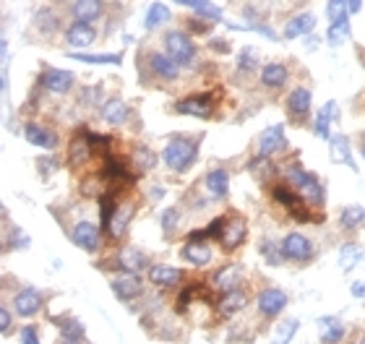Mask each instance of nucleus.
<instances>
[{
	"label": "nucleus",
	"mask_w": 365,
	"mask_h": 344,
	"mask_svg": "<svg viewBox=\"0 0 365 344\" xmlns=\"http://www.w3.org/2000/svg\"><path fill=\"white\" fill-rule=\"evenodd\" d=\"M196 154H198V141L172 138L167 144V149H165V164L172 172H182L196 162Z\"/></svg>",
	"instance_id": "1"
},
{
	"label": "nucleus",
	"mask_w": 365,
	"mask_h": 344,
	"mask_svg": "<svg viewBox=\"0 0 365 344\" xmlns=\"http://www.w3.org/2000/svg\"><path fill=\"white\" fill-rule=\"evenodd\" d=\"M287 180L300 191V196L313 204V206H321L324 204V188L318 186V180L313 177L308 170H300V167H287Z\"/></svg>",
	"instance_id": "2"
},
{
	"label": "nucleus",
	"mask_w": 365,
	"mask_h": 344,
	"mask_svg": "<svg viewBox=\"0 0 365 344\" xmlns=\"http://www.w3.org/2000/svg\"><path fill=\"white\" fill-rule=\"evenodd\" d=\"M165 50H167L169 58H172V60H178L180 66H188V63L196 58L193 40H191L185 32H178V29L165 34Z\"/></svg>",
	"instance_id": "3"
},
{
	"label": "nucleus",
	"mask_w": 365,
	"mask_h": 344,
	"mask_svg": "<svg viewBox=\"0 0 365 344\" xmlns=\"http://www.w3.org/2000/svg\"><path fill=\"white\" fill-rule=\"evenodd\" d=\"M282 256L290 261H308L313 256V243L300 232H290L282 240Z\"/></svg>",
	"instance_id": "4"
},
{
	"label": "nucleus",
	"mask_w": 365,
	"mask_h": 344,
	"mask_svg": "<svg viewBox=\"0 0 365 344\" xmlns=\"http://www.w3.org/2000/svg\"><path fill=\"white\" fill-rule=\"evenodd\" d=\"M71 238L76 243L78 248H84V251H99V245H102V230L99 227H94L91 222H78L73 227V232H71Z\"/></svg>",
	"instance_id": "5"
},
{
	"label": "nucleus",
	"mask_w": 365,
	"mask_h": 344,
	"mask_svg": "<svg viewBox=\"0 0 365 344\" xmlns=\"http://www.w3.org/2000/svg\"><path fill=\"white\" fill-rule=\"evenodd\" d=\"M248 238V225L243 217H235V219H230L227 225H224V230H222L220 235V243L224 251H235V248H240L243 243H246Z\"/></svg>",
	"instance_id": "6"
},
{
	"label": "nucleus",
	"mask_w": 365,
	"mask_h": 344,
	"mask_svg": "<svg viewBox=\"0 0 365 344\" xmlns=\"http://www.w3.org/2000/svg\"><path fill=\"white\" fill-rule=\"evenodd\" d=\"M287 149V138H285V128L282 125H272L259 136V154L261 157H272Z\"/></svg>",
	"instance_id": "7"
},
{
	"label": "nucleus",
	"mask_w": 365,
	"mask_h": 344,
	"mask_svg": "<svg viewBox=\"0 0 365 344\" xmlns=\"http://www.w3.org/2000/svg\"><path fill=\"white\" fill-rule=\"evenodd\" d=\"M272 193H274V199L279 201L282 206H287V209L292 212V217H295V219H300V222H308V219H311V214H305V206H303V201H305V199H303V196H298L295 191H290L287 186H276Z\"/></svg>",
	"instance_id": "8"
},
{
	"label": "nucleus",
	"mask_w": 365,
	"mask_h": 344,
	"mask_svg": "<svg viewBox=\"0 0 365 344\" xmlns=\"http://www.w3.org/2000/svg\"><path fill=\"white\" fill-rule=\"evenodd\" d=\"M39 308H42V295H39L34 287H26V290H21L13 297V310H16L19 316H24V318L37 316Z\"/></svg>",
	"instance_id": "9"
},
{
	"label": "nucleus",
	"mask_w": 365,
	"mask_h": 344,
	"mask_svg": "<svg viewBox=\"0 0 365 344\" xmlns=\"http://www.w3.org/2000/svg\"><path fill=\"white\" fill-rule=\"evenodd\" d=\"M110 284H113V292L120 300H133V297L141 295V279H139V274H130V271H123Z\"/></svg>",
	"instance_id": "10"
},
{
	"label": "nucleus",
	"mask_w": 365,
	"mask_h": 344,
	"mask_svg": "<svg viewBox=\"0 0 365 344\" xmlns=\"http://www.w3.org/2000/svg\"><path fill=\"white\" fill-rule=\"evenodd\" d=\"M175 110L180 115H193V118H209L211 115V99L204 97V94H196V97H185L180 99Z\"/></svg>",
	"instance_id": "11"
},
{
	"label": "nucleus",
	"mask_w": 365,
	"mask_h": 344,
	"mask_svg": "<svg viewBox=\"0 0 365 344\" xmlns=\"http://www.w3.org/2000/svg\"><path fill=\"white\" fill-rule=\"evenodd\" d=\"M149 66H152V71H154L159 79L165 81H172L180 76V63L178 60H172L167 53H152L149 55Z\"/></svg>",
	"instance_id": "12"
},
{
	"label": "nucleus",
	"mask_w": 365,
	"mask_h": 344,
	"mask_svg": "<svg viewBox=\"0 0 365 344\" xmlns=\"http://www.w3.org/2000/svg\"><path fill=\"white\" fill-rule=\"evenodd\" d=\"M42 86L52 94H65L73 86V73H71V71L50 68V71H45V76H42Z\"/></svg>",
	"instance_id": "13"
},
{
	"label": "nucleus",
	"mask_w": 365,
	"mask_h": 344,
	"mask_svg": "<svg viewBox=\"0 0 365 344\" xmlns=\"http://www.w3.org/2000/svg\"><path fill=\"white\" fill-rule=\"evenodd\" d=\"M311 102H313L311 89L298 86V89H292L290 97H287V110H290V115H295V118H305V115L311 112Z\"/></svg>",
	"instance_id": "14"
},
{
	"label": "nucleus",
	"mask_w": 365,
	"mask_h": 344,
	"mask_svg": "<svg viewBox=\"0 0 365 344\" xmlns=\"http://www.w3.org/2000/svg\"><path fill=\"white\" fill-rule=\"evenodd\" d=\"M24 136L26 141L32 146H37V149H55L58 146V136L47 131L45 125H37V123H29L24 128Z\"/></svg>",
	"instance_id": "15"
},
{
	"label": "nucleus",
	"mask_w": 365,
	"mask_h": 344,
	"mask_svg": "<svg viewBox=\"0 0 365 344\" xmlns=\"http://www.w3.org/2000/svg\"><path fill=\"white\" fill-rule=\"evenodd\" d=\"M287 305V295L282 290H263L259 295V310L263 316H276Z\"/></svg>",
	"instance_id": "16"
},
{
	"label": "nucleus",
	"mask_w": 365,
	"mask_h": 344,
	"mask_svg": "<svg viewBox=\"0 0 365 344\" xmlns=\"http://www.w3.org/2000/svg\"><path fill=\"white\" fill-rule=\"evenodd\" d=\"M180 256L193 266H207L211 261V248H209L204 240H188L185 248L180 251Z\"/></svg>",
	"instance_id": "17"
},
{
	"label": "nucleus",
	"mask_w": 365,
	"mask_h": 344,
	"mask_svg": "<svg viewBox=\"0 0 365 344\" xmlns=\"http://www.w3.org/2000/svg\"><path fill=\"white\" fill-rule=\"evenodd\" d=\"M102 0H73L71 3V14L76 21H97L102 16Z\"/></svg>",
	"instance_id": "18"
},
{
	"label": "nucleus",
	"mask_w": 365,
	"mask_h": 344,
	"mask_svg": "<svg viewBox=\"0 0 365 344\" xmlns=\"http://www.w3.org/2000/svg\"><path fill=\"white\" fill-rule=\"evenodd\" d=\"M94 37H97V32L86 21H76V24H71V29L65 32V42L71 47H89L91 42H94Z\"/></svg>",
	"instance_id": "19"
},
{
	"label": "nucleus",
	"mask_w": 365,
	"mask_h": 344,
	"mask_svg": "<svg viewBox=\"0 0 365 344\" xmlns=\"http://www.w3.org/2000/svg\"><path fill=\"white\" fill-rule=\"evenodd\" d=\"M89 133L84 131L81 136H76L73 141H71V149H68V159H71V164L73 167H81V164H86L91 159V144H89Z\"/></svg>",
	"instance_id": "20"
},
{
	"label": "nucleus",
	"mask_w": 365,
	"mask_h": 344,
	"mask_svg": "<svg viewBox=\"0 0 365 344\" xmlns=\"http://www.w3.org/2000/svg\"><path fill=\"white\" fill-rule=\"evenodd\" d=\"M240 282H243V266H224V269H220L217 274H214V284H217V290L222 292H230L235 290V287H240Z\"/></svg>",
	"instance_id": "21"
},
{
	"label": "nucleus",
	"mask_w": 365,
	"mask_h": 344,
	"mask_svg": "<svg viewBox=\"0 0 365 344\" xmlns=\"http://www.w3.org/2000/svg\"><path fill=\"white\" fill-rule=\"evenodd\" d=\"M182 277L180 269H175V266H167V264H156L149 269V279L154 282L156 287H172V284H178Z\"/></svg>",
	"instance_id": "22"
},
{
	"label": "nucleus",
	"mask_w": 365,
	"mask_h": 344,
	"mask_svg": "<svg viewBox=\"0 0 365 344\" xmlns=\"http://www.w3.org/2000/svg\"><path fill=\"white\" fill-rule=\"evenodd\" d=\"M130 110L128 105L123 102V99H117V97H113V99H107L102 107V118L110 123V125H123L126 120H128Z\"/></svg>",
	"instance_id": "23"
},
{
	"label": "nucleus",
	"mask_w": 365,
	"mask_h": 344,
	"mask_svg": "<svg viewBox=\"0 0 365 344\" xmlns=\"http://www.w3.org/2000/svg\"><path fill=\"white\" fill-rule=\"evenodd\" d=\"M316 29V16L313 14H300L292 21H287L285 27V37L287 40H295V37H305Z\"/></svg>",
	"instance_id": "24"
},
{
	"label": "nucleus",
	"mask_w": 365,
	"mask_h": 344,
	"mask_svg": "<svg viewBox=\"0 0 365 344\" xmlns=\"http://www.w3.org/2000/svg\"><path fill=\"white\" fill-rule=\"evenodd\" d=\"M287 68L282 63H266V66L261 68V81H263V86H269V89H282L287 84Z\"/></svg>",
	"instance_id": "25"
},
{
	"label": "nucleus",
	"mask_w": 365,
	"mask_h": 344,
	"mask_svg": "<svg viewBox=\"0 0 365 344\" xmlns=\"http://www.w3.org/2000/svg\"><path fill=\"white\" fill-rule=\"evenodd\" d=\"M117 266L123 271H130V274H141L146 269V256L141 251H133V248H126V251L117 253Z\"/></svg>",
	"instance_id": "26"
},
{
	"label": "nucleus",
	"mask_w": 365,
	"mask_h": 344,
	"mask_svg": "<svg viewBox=\"0 0 365 344\" xmlns=\"http://www.w3.org/2000/svg\"><path fill=\"white\" fill-rule=\"evenodd\" d=\"M130 219H133V204H123V206H117L115 214H113V219H110V235L113 238H120V235H126V230H128Z\"/></svg>",
	"instance_id": "27"
},
{
	"label": "nucleus",
	"mask_w": 365,
	"mask_h": 344,
	"mask_svg": "<svg viewBox=\"0 0 365 344\" xmlns=\"http://www.w3.org/2000/svg\"><path fill=\"white\" fill-rule=\"evenodd\" d=\"M227 188H230V175L227 170H211L207 175V191L214 196V199H222V196H227Z\"/></svg>",
	"instance_id": "28"
},
{
	"label": "nucleus",
	"mask_w": 365,
	"mask_h": 344,
	"mask_svg": "<svg viewBox=\"0 0 365 344\" xmlns=\"http://www.w3.org/2000/svg\"><path fill=\"white\" fill-rule=\"evenodd\" d=\"M246 305H248V295L240 290V287L224 292V295H222V300H220L222 313H237V310H243Z\"/></svg>",
	"instance_id": "29"
},
{
	"label": "nucleus",
	"mask_w": 365,
	"mask_h": 344,
	"mask_svg": "<svg viewBox=\"0 0 365 344\" xmlns=\"http://www.w3.org/2000/svg\"><path fill=\"white\" fill-rule=\"evenodd\" d=\"M329 144H331V159L334 162H347L352 170H355V162H352V154H350V141L344 136H331Z\"/></svg>",
	"instance_id": "30"
},
{
	"label": "nucleus",
	"mask_w": 365,
	"mask_h": 344,
	"mask_svg": "<svg viewBox=\"0 0 365 344\" xmlns=\"http://www.w3.org/2000/svg\"><path fill=\"white\" fill-rule=\"evenodd\" d=\"M360 258H363L360 245H355V243H344V245H342V251H339V266H342L344 271L355 269V266L360 264Z\"/></svg>",
	"instance_id": "31"
},
{
	"label": "nucleus",
	"mask_w": 365,
	"mask_h": 344,
	"mask_svg": "<svg viewBox=\"0 0 365 344\" xmlns=\"http://www.w3.org/2000/svg\"><path fill=\"white\" fill-rule=\"evenodd\" d=\"M321 323V329H324V334H321V339H324V344H337L342 336H344V326L339 323L337 318H321L318 321Z\"/></svg>",
	"instance_id": "32"
},
{
	"label": "nucleus",
	"mask_w": 365,
	"mask_h": 344,
	"mask_svg": "<svg viewBox=\"0 0 365 344\" xmlns=\"http://www.w3.org/2000/svg\"><path fill=\"white\" fill-rule=\"evenodd\" d=\"M169 19V8L165 3H152L149 11H146V19H143V27L146 29H156L159 24H165Z\"/></svg>",
	"instance_id": "33"
},
{
	"label": "nucleus",
	"mask_w": 365,
	"mask_h": 344,
	"mask_svg": "<svg viewBox=\"0 0 365 344\" xmlns=\"http://www.w3.org/2000/svg\"><path fill=\"white\" fill-rule=\"evenodd\" d=\"M350 37V19H342V21H331L329 24V32H326V40L329 45H342V42Z\"/></svg>",
	"instance_id": "34"
},
{
	"label": "nucleus",
	"mask_w": 365,
	"mask_h": 344,
	"mask_svg": "<svg viewBox=\"0 0 365 344\" xmlns=\"http://www.w3.org/2000/svg\"><path fill=\"white\" fill-rule=\"evenodd\" d=\"M334 102H329V105H324V110L318 112V120H316V136L318 138H331L329 136V125H331V120H334Z\"/></svg>",
	"instance_id": "35"
},
{
	"label": "nucleus",
	"mask_w": 365,
	"mask_h": 344,
	"mask_svg": "<svg viewBox=\"0 0 365 344\" xmlns=\"http://www.w3.org/2000/svg\"><path fill=\"white\" fill-rule=\"evenodd\" d=\"M102 177H107V180H126V177H128L126 164L117 162L115 157H107L104 159V167H102Z\"/></svg>",
	"instance_id": "36"
},
{
	"label": "nucleus",
	"mask_w": 365,
	"mask_h": 344,
	"mask_svg": "<svg viewBox=\"0 0 365 344\" xmlns=\"http://www.w3.org/2000/svg\"><path fill=\"white\" fill-rule=\"evenodd\" d=\"M73 60L78 63H97V66H117L120 55H86V53H71Z\"/></svg>",
	"instance_id": "37"
},
{
	"label": "nucleus",
	"mask_w": 365,
	"mask_h": 344,
	"mask_svg": "<svg viewBox=\"0 0 365 344\" xmlns=\"http://www.w3.org/2000/svg\"><path fill=\"white\" fill-rule=\"evenodd\" d=\"M339 222H342V227H357V225H363V222H365V209H363V206H357V204H352V206H347V209L342 212Z\"/></svg>",
	"instance_id": "38"
},
{
	"label": "nucleus",
	"mask_w": 365,
	"mask_h": 344,
	"mask_svg": "<svg viewBox=\"0 0 365 344\" xmlns=\"http://www.w3.org/2000/svg\"><path fill=\"white\" fill-rule=\"evenodd\" d=\"M133 164H136V170H141V172L152 170V167H154V154H152L146 146H139V149L133 151Z\"/></svg>",
	"instance_id": "39"
},
{
	"label": "nucleus",
	"mask_w": 365,
	"mask_h": 344,
	"mask_svg": "<svg viewBox=\"0 0 365 344\" xmlns=\"http://www.w3.org/2000/svg\"><path fill=\"white\" fill-rule=\"evenodd\" d=\"M196 14H198V19H204V21H220L222 19V11L211 3V0H201V3L196 5Z\"/></svg>",
	"instance_id": "40"
},
{
	"label": "nucleus",
	"mask_w": 365,
	"mask_h": 344,
	"mask_svg": "<svg viewBox=\"0 0 365 344\" xmlns=\"http://www.w3.org/2000/svg\"><path fill=\"white\" fill-rule=\"evenodd\" d=\"M347 0H329L326 3V16H329V21H342V19H347Z\"/></svg>",
	"instance_id": "41"
},
{
	"label": "nucleus",
	"mask_w": 365,
	"mask_h": 344,
	"mask_svg": "<svg viewBox=\"0 0 365 344\" xmlns=\"http://www.w3.org/2000/svg\"><path fill=\"white\" fill-rule=\"evenodd\" d=\"M201 292H207L201 284H191V287H185V290L178 295V310H188V305L193 303Z\"/></svg>",
	"instance_id": "42"
},
{
	"label": "nucleus",
	"mask_w": 365,
	"mask_h": 344,
	"mask_svg": "<svg viewBox=\"0 0 365 344\" xmlns=\"http://www.w3.org/2000/svg\"><path fill=\"white\" fill-rule=\"evenodd\" d=\"M60 329H63L65 339H81L84 336V326L78 323L76 318H63L60 321Z\"/></svg>",
	"instance_id": "43"
},
{
	"label": "nucleus",
	"mask_w": 365,
	"mask_h": 344,
	"mask_svg": "<svg viewBox=\"0 0 365 344\" xmlns=\"http://www.w3.org/2000/svg\"><path fill=\"white\" fill-rule=\"evenodd\" d=\"M34 21H37V29L42 32V34H52V32L58 29V19H55L50 11H39Z\"/></svg>",
	"instance_id": "44"
},
{
	"label": "nucleus",
	"mask_w": 365,
	"mask_h": 344,
	"mask_svg": "<svg viewBox=\"0 0 365 344\" xmlns=\"http://www.w3.org/2000/svg\"><path fill=\"white\" fill-rule=\"evenodd\" d=\"M99 209H102V227L107 230L110 227V219H113V214H115V201L113 196H99Z\"/></svg>",
	"instance_id": "45"
},
{
	"label": "nucleus",
	"mask_w": 365,
	"mask_h": 344,
	"mask_svg": "<svg viewBox=\"0 0 365 344\" xmlns=\"http://www.w3.org/2000/svg\"><path fill=\"white\" fill-rule=\"evenodd\" d=\"M298 331V321H287V323H282L279 326V331H276V339H274V344H287L290 339H292V334Z\"/></svg>",
	"instance_id": "46"
},
{
	"label": "nucleus",
	"mask_w": 365,
	"mask_h": 344,
	"mask_svg": "<svg viewBox=\"0 0 365 344\" xmlns=\"http://www.w3.org/2000/svg\"><path fill=\"white\" fill-rule=\"evenodd\" d=\"M261 253H263V258H266V264H282V258L285 256H276V245H274L272 240H266V243H261Z\"/></svg>",
	"instance_id": "47"
},
{
	"label": "nucleus",
	"mask_w": 365,
	"mask_h": 344,
	"mask_svg": "<svg viewBox=\"0 0 365 344\" xmlns=\"http://www.w3.org/2000/svg\"><path fill=\"white\" fill-rule=\"evenodd\" d=\"M253 66H256V53L248 47V50L240 53V68H243V71H250Z\"/></svg>",
	"instance_id": "48"
},
{
	"label": "nucleus",
	"mask_w": 365,
	"mask_h": 344,
	"mask_svg": "<svg viewBox=\"0 0 365 344\" xmlns=\"http://www.w3.org/2000/svg\"><path fill=\"white\" fill-rule=\"evenodd\" d=\"M224 225H227V222H224V219L220 217V219H214V222H211V225L204 230V235H207V238H217V235H222Z\"/></svg>",
	"instance_id": "49"
},
{
	"label": "nucleus",
	"mask_w": 365,
	"mask_h": 344,
	"mask_svg": "<svg viewBox=\"0 0 365 344\" xmlns=\"http://www.w3.org/2000/svg\"><path fill=\"white\" fill-rule=\"evenodd\" d=\"M21 344H42L39 342V334L34 326H26L24 331H21Z\"/></svg>",
	"instance_id": "50"
},
{
	"label": "nucleus",
	"mask_w": 365,
	"mask_h": 344,
	"mask_svg": "<svg viewBox=\"0 0 365 344\" xmlns=\"http://www.w3.org/2000/svg\"><path fill=\"white\" fill-rule=\"evenodd\" d=\"M175 219H178V209H167L165 217H162V227H165V230H172V227H175Z\"/></svg>",
	"instance_id": "51"
},
{
	"label": "nucleus",
	"mask_w": 365,
	"mask_h": 344,
	"mask_svg": "<svg viewBox=\"0 0 365 344\" xmlns=\"http://www.w3.org/2000/svg\"><path fill=\"white\" fill-rule=\"evenodd\" d=\"M0 329L3 331L11 329V313H8V308H3V310H0Z\"/></svg>",
	"instance_id": "52"
},
{
	"label": "nucleus",
	"mask_w": 365,
	"mask_h": 344,
	"mask_svg": "<svg viewBox=\"0 0 365 344\" xmlns=\"http://www.w3.org/2000/svg\"><path fill=\"white\" fill-rule=\"evenodd\" d=\"M211 50H217V53H230V42H227V40H214V42H211Z\"/></svg>",
	"instance_id": "53"
},
{
	"label": "nucleus",
	"mask_w": 365,
	"mask_h": 344,
	"mask_svg": "<svg viewBox=\"0 0 365 344\" xmlns=\"http://www.w3.org/2000/svg\"><path fill=\"white\" fill-rule=\"evenodd\" d=\"M188 24H191V29H193V32H204V34H207L209 29H211V24H207V21L201 24L198 19H193V21H188Z\"/></svg>",
	"instance_id": "54"
},
{
	"label": "nucleus",
	"mask_w": 365,
	"mask_h": 344,
	"mask_svg": "<svg viewBox=\"0 0 365 344\" xmlns=\"http://www.w3.org/2000/svg\"><path fill=\"white\" fill-rule=\"evenodd\" d=\"M360 8H363V0H347V11L350 14H357Z\"/></svg>",
	"instance_id": "55"
},
{
	"label": "nucleus",
	"mask_w": 365,
	"mask_h": 344,
	"mask_svg": "<svg viewBox=\"0 0 365 344\" xmlns=\"http://www.w3.org/2000/svg\"><path fill=\"white\" fill-rule=\"evenodd\" d=\"M352 295H355V297H363V295H365V284H363V282H355V284H352Z\"/></svg>",
	"instance_id": "56"
},
{
	"label": "nucleus",
	"mask_w": 365,
	"mask_h": 344,
	"mask_svg": "<svg viewBox=\"0 0 365 344\" xmlns=\"http://www.w3.org/2000/svg\"><path fill=\"white\" fill-rule=\"evenodd\" d=\"M175 3H178V5H185V8H196L201 0H175Z\"/></svg>",
	"instance_id": "57"
},
{
	"label": "nucleus",
	"mask_w": 365,
	"mask_h": 344,
	"mask_svg": "<svg viewBox=\"0 0 365 344\" xmlns=\"http://www.w3.org/2000/svg\"><path fill=\"white\" fill-rule=\"evenodd\" d=\"M65 344H81V342H78V339H68Z\"/></svg>",
	"instance_id": "58"
},
{
	"label": "nucleus",
	"mask_w": 365,
	"mask_h": 344,
	"mask_svg": "<svg viewBox=\"0 0 365 344\" xmlns=\"http://www.w3.org/2000/svg\"><path fill=\"white\" fill-rule=\"evenodd\" d=\"M357 344H365V336H360V342H357Z\"/></svg>",
	"instance_id": "59"
},
{
	"label": "nucleus",
	"mask_w": 365,
	"mask_h": 344,
	"mask_svg": "<svg viewBox=\"0 0 365 344\" xmlns=\"http://www.w3.org/2000/svg\"><path fill=\"white\" fill-rule=\"evenodd\" d=\"M363 157H365V146H363Z\"/></svg>",
	"instance_id": "60"
}]
</instances>
